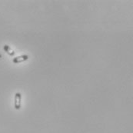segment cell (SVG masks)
Segmentation results:
<instances>
[{
    "instance_id": "1",
    "label": "cell",
    "mask_w": 133,
    "mask_h": 133,
    "mask_svg": "<svg viewBox=\"0 0 133 133\" xmlns=\"http://www.w3.org/2000/svg\"><path fill=\"white\" fill-rule=\"evenodd\" d=\"M21 102H22V95L19 92H16L15 94V100H14V107L16 110L20 109Z\"/></svg>"
},
{
    "instance_id": "2",
    "label": "cell",
    "mask_w": 133,
    "mask_h": 133,
    "mask_svg": "<svg viewBox=\"0 0 133 133\" xmlns=\"http://www.w3.org/2000/svg\"><path fill=\"white\" fill-rule=\"evenodd\" d=\"M29 59V56L28 55H22L17 57H15L12 59V62L14 63H21L25 61H27Z\"/></svg>"
},
{
    "instance_id": "3",
    "label": "cell",
    "mask_w": 133,
    "mask_h": 133,
    "mask_svg": "<svg viewBox=\"0 0 133 133\" xmlns=\"http://www.w3.org/2000/svg\"><path fill=\"white\" fill-rule=\"evenodd\" d=\"M3 49H4V51H5L9 56H13L15 55L14 50H12V49L10 48V46H9L8 45H5L3 46Z\"/></svg>"
}]
</instances>
